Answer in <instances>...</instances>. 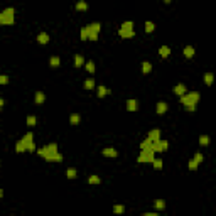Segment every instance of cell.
I'll use <instances>...</instances> for the list:
<instances>
[{
    "mask_svg": "<svg viewBox=\"0 0 216 216\" xmlns=\"http://www.w3.org/2000/svg\"><path fill=\"white\" fill-rule=\"evenodd\" d=\"M32 139H34V137H32V134H31V132H27V134L22 137V140L26 142V145L29 144V142H32Z\"/></svg>",
    "mask_w": 216,
    "mask_h": 216,
    "instance_id": "d590c367",
    "label": "cell"
},
{
    "mask_svg": "<svg viewBox=\"0 0 216 216\" xmlns=\"http://www.w3.org/2000/svg\"><path fill=\"white\" fill-rule=\"evenodd\" d=\"M27 152H36V144H34V140L27 144Z\"/></svg>",
    "mask_w": 216,
    "mask_h": 216,
    "instance_id": "ab89813d",
    "label": "cell"
},
{
    "mask_svg": "<svg viewBox=\"0 0 216 216\" xmlns=\"http://www.w3.org/2000/svg\"><path fill=\"white\" fill-rule=\"evenodd\" d=\"M37 42H39V44H42V46H44V44H47V42H49V36H47L46 32H41L39 36H37Z\"/></svg>",
    "mask_w": 216,
    "mask_h": 216,
    "instance_id": "9a60e30c",
    "label": "cell"
},
{
    "mask_svg": "<svg viewBox=\"0 0 216 216\" xmlns=\"http://www.w3.org/2000/svg\"><path fill=\"white\" fill-rule=\"evenodd\" d=\"M203 80H204V85H208V86H211V85H213V80H215V74H213V73H206V74H204V78H203Z\"/></svg>",
    "mask_w": 216,
    "mask_h": 216,
    "instance_id": "d6986e66",
    "label": "cell"
},
{
    "mask_svg": "<svg viewBox=\"0 0 216 216\" xmlns=\"http://www.w3.org/2000/svg\"><path fill=\"white\" fill-rule=\"evenodd\" d=\"M107 95H110V90H108L107 86H103V85L98 86V90H96V96H98V98H105Z\"/></svg>",
    "mask_w": 216,
    "mask_h": 216,
    "instance_id": "9c48e42d",
    "label": "cell"
},
{
    "mask_svg": "<svg viewBox=\"0 0 216 216\" xmlns=\"http://www.w3.org/2000/svg\"><path fill=\"white\" fill-rule=\"evenodd\" d=\"M36 152H37L41 157H44L47 162H61L63 161V155L58 152V145H56V144H47L46 147L37 148Z\"/></svg>",
    "mask_w": 216,
    "mask_h": 216,
    "instance_id": "6da1fadb",
    "label": "cell"
},
{
    "mask_svg": "<svg viewBox=\"0 0 216 216\" xmlns=\"http://www.w3.org/2000/svg\"><path fill=\"white\" fill-rule=\"evenodd\" d=\"M27 150V145L24 140H19L17 144H15V152H19V154H22V152H26Z\"/></svg>",
    "mask_w": 216,
    "mask_h": 216,
    "instance_id": "7c38bea8",
    "label": "cell"
},
{
    "mask_svg": "<svg viewBox=\"0 0 216 216\" xmlns=\"http://www.w3.org/2000/svg\"><path fill=\"white\" fill-rule=\"evenodd\" d=\"M150 71H152V64H150L148 61H144V63H142V73H144V74H148Z\"/></svg>",
    "mask_w": 216,
    "mask_h": 216,
    "instance_id": "ac0fdd59",
    "label": "cell"
},
{
    "mask_svg": "<svg viewBox=\"0 0 216 216\" xmlns=\"http://www.w3.org/2000/svg\"><path fill=\"white\" fill-rule=\"evenodd\" d=\"M80 122H81V115L80 113H73L71 117H69V123H71V125H78Z\"/></svg>",
    "mask_w": 216,
    "mask_h": 216,
    "instance_id": "e0dca14e",
    "label": "cell"
},
{
    "mask_svg": "<svg viewBox=\"0 0 216 216\" xmlns=\"http://www.w3.org/2000/svg\"><path fill=\"white\" fill-rule=\"evenodd\" d=\"M172 91H174L176 95H179V96H182V95L186 93V86H184L182 83H181V85H176V86L172 88Z\"/></svg>",
    "mask_w": 216,
    "mask_h": 216,
    "instance_id": "5bb4252c",
    "label": "cell"
},
{
    "mask_svg": "<svg viewBox=\"0 0 216 216\" xmlns=\"http://www.w3.org/2000/svg\"><path fill=\"white\" fill-rule=\"evenodd\" d=\"M162 2H164V4H171V2H172V0H162Z\"/></svg>",
    "mask_w": 216,
    "mask_h": 216,
    "instance_id": "f6af8a7d",
    "label": "cell"
},
{
    "mask_svg": "<svg viewBox=\"0 0 216 216\" xmlns=\"http://www.w3.org/2000/svg\"><path fill=\"white\" fill-rule=\"evenodd\" d=\"M95 88V80L93 78H90V80L85 81V90H93Z\"/></svg>",
    "mask_w": 216,
    "mask_h": 216,
    "instance_id": "f546056e",
    "label": "cell"
},
{
    "mask_svg": "<svg viewBox=\"0 0 216 216\" xmlns=\"http://www.w3.org/2000/svg\"><path fill=\"white\" fill-rule=\"evenodd\" d=\"M155 112H157V115H164L167 112V103H166V101H159V103L155 105Z\"/></svg>",
    "mask_w": 216,
    "mask_h": 216,
    "instance_id": "ba28073f",
    "label": "cell"
},
{
    "mask_svg": "<svg viewBox=\"0 0 216 216\" xmlns=\"http://www.w3.org/2000/svg\"><path fill=\"white\" fill-rule=\"evenodd\" d=\"M2 196H4V189H0V198H2Z\"/></svg>",
    "mask_w": 216,
    "mask_h": 216,
    "instance_id": "bcb514c9",
    "label": "cell"
},
{
    "mask_svg": "<svg viewBox=\"0 0 216 216\" xmlns=\"http://www.w3.org/2000/svg\"><path fill=\"white\" fill-rule=\"evenodd\" d=\"M88 182H90V184H100V182H101V179L98 177V176H90Z\"/></svg>",
    "mask_w": 216,
    "mask_h": 216,
    "instance_id": "d6a6232c",
    "label": "cell"
},
{
    "mask_svg": "<svg viewBox=\"0 0 216 216\" xmlns=\"http://www.w3.org/2000/svg\"><path fill=\"white\" fill-rule=\"evenodd\" d=\"M101 154L105 155V157H117L118 152H117L113 147H107V148H103V150H101Z\"/></svg>",
    "mask_w": 216,
    "mask_h": 216,
    "instance_id": "30bf717a",
    "label": "cell"
},
{
    "mask_svg": "<svg viewBox=\"0 0 216 216\" xmlns=\"http://www.w3.org/2000/svg\"><path fill=\"white\" fill-rule=\"evenodd\" d=\"M186 110H188V112H194V110H196V105H188V107H186Z\"/></svg>",
    "mask_w": 216,
    "mask_h": 216,
    "instance_id": "7bdbcfd3",
    "label": "cell"
},
{
    "mask_svg": "<svg viewBox=\"0 0 216 216\" xmlns=\"http://www.w3.org/2000/svg\"><path fill=\"white\" fill-rule=\"evenodd\" d=\"M34 101H36V105H42L46 101V95L42 93V91H37L36 96H34Z\"/></svg>",
    "mask_w": 216,
    "mask_h": 216,
    "instance_id": "8fae6325",
    "label": "cell"
},
{
    "mask_svg": "<svg viewBox=\"0 0 216 216\" xmlns=\"http://www.w3.org/2000/svg\"><path fill=\"white\" fill-rule=\"evenodd\" d=\"M154 29H155L154 22L147 20V22H145V32H147V34H150V32H154Z\"/></svg>",
    "mask_w": 216,
    "mask_h": 216,
    "instance_id": "83f0119b",
    "label": "cell"
},
{
    "mask_svg": "<svg viewBox=\"0 0 216 216\" xmlns=\"http://www.w3.org/2000/svg\"><path fill=\"white\" fill-rule=\"evenodd\" d=\"M147 139H148L150 142L159 140V139H161V130H159V128H154V130H150V132L147 134Z\"/></svg>",
    "mask_w": 216,
    "mask_h": 216,
    "instance_id": "8992f818",
    "label": "cell"
},
{
    "mask_svg": "<svg viewBox=\"0 0 216 216\" xmlns=\"http://www.w3.org/2000/svg\"><path fill=\"white\" fill-rule=\"evenodd\" d=\"M118 34H120L122 37H125V39H127V37H134L135 36L134 31H118Z\"/></svg>",
    "mask_w": 216,
    "mask_h": 216,
    "instance_id": "f1b7e54d",
    "label": "cell"
},
{
    "mask_svg": "<svg viewBox=\"0 0 216 216\" xmlns=\"http://www.w3.org/2000/svg\"><path fill=\"white\" fill-rule=\"evenodd\" d=\"M83 64H85L83 56H81V54H76V56H74V66H76V68H81Z\"/></svg>",
    "mask_w": 216,
    "mask_h": 216,
    "instance_id": "7402d4cb",
    "label": "cell"
},
{
    "mask_svg": "<svg viewBox=\"0 0 216 216\" xmlns=\"http://www.w3.org/2000/svg\"><path fill=\"white\" fill-rule=\"evenodd\" d=\"M169 54H171V49H169L167 46H161V47H159V56H161V58L166 59V58H169Z\"/></svg>",
    "mask_w": 216,
    "mask_h": 216,
    "instance_id": "4fadbf2b",
    "label": "cell"
},
{
    "mask_svg": "<svg viewBox=\"0 0 216 216\" xmlns=\"http://www.w3.org/2000/svg\"><path fill=\"white\" fill-rule=\"evenodd\" d=\"M76 176H78V172H76V169H74V167H69L66 171V177H68V179H74Z\"/></svg>",
    "mask_w": 216,
    "mask_h": 216,
    "instance_id": "d4e9b609",
    "label": "cell"
},
{
    "mask_svg": "<svg viewBox=\"0 0 216 216\" xmlns=\"http://www.w3.org/2000/svg\"><path fill=\"white\" fill-rule=\"evenodd\" d=\"M198 166H199V164H198V162H194V161H189L188 162L189 171H196V169H198Z\"/></svg>",
    "mask_w": 216,
    "mask_h": 216,
    "instance_id": "74e56055",
    "label": "cell"
},
{
    "mask_svg": "<svg viewBox=\"0 0 216 216\" xmlns=\"http://www.w3.org/2000/svg\"><path fill=\"white\" fill-rule=\"evenodd\" d=\"M150 144H152V142L148 140V139H145V140H144V142L140 144V148H147V147H150Z\"/></svg>",
    "mask_w": 216,
    "mask_h": 216,
    "instance_id": "60d3db41",
    "label": "cell"
},
{
    "mask_svg": "<svg viewBox=\"0 0 216 216\" xmlns=\"http://www.w3.org/2000/svg\"><path fill=\"white\" fill-rule=\"evenodd\" d=\"M123 211H125V206H123V204H115L113 206V213H117V215H120Z\"/></svg>",
    "mask_w": 216,
    "mask_h": 216,
    "instance_id": "4dcf8cb0",
    "label": "cell"
},
{
    "mask_svg": "<svg viewBox=\"0 0 216 216\" xmlns=\"http://www.w3.org/2000/svg\"><path fill=\"white\" fill-rule=\"evenodd\" d=\"M184 56H186L188 59H191V58L194 56V47H193V46H186V47H184Z\"/></svg>",
    "mask_w": 216,
    "mask_h": 216,
    "instance_id": "ffe728a7",
    "label": "cell"
},
{
    "mask_svg": "<svg viewBox=\"0 0 216 216\" xmlns=\"http://www.w3.org/2000/svg\"><path fill=\"white\" fill-rule=\"evenodd\" d=\"M150 164H152L155 169H162V161H161V159H155V157H154V161L150 162Z\"/></svg>",
    "mask_w": 216,
    "mask_h": 216,
    "instance_id": "e575fe53",
    "label": "cell"
},
{
    "mask_svg": "<svg viewBox=\"0 0 216 216\" xmlns=\"http://www.w3.org/2000/svg\"><path fill=\"white\" fill-rule=\"evenodd\" d=\"M81 41H86L88 39V27H83V29H81Z\"/></svg>",
    "mask_w": 216,
    "mask_h": 216,
    "instance_id": "8d00e7d4",
    "label": "cell"
},
{
    "mask_svg": "<svg viewBox=\"0 0 216 216\" xmlns=\"http://www.w3.org/2000/svg\"><path fill=\"white\" fill-rule=\"evenodd\" d=\"M0 166H2V161H0Z\"/></svg>",
    "mask_w": 216,
    "mask_h": 216,
    "instance_id": "c3c4849f",
    "label": "cell"
},
{
    "mask_svg": "<svg viewBox=\"0 0 216 216\" xmlns=\"http://www.w3.org/2000/svg\"><path fill=\"white\" fill-rule=\"evenodd\" d=\"M49 64H51V68H59V64H61L59 56H53V58L49 59Z\"/></svg>",
    "mask_w": 216,
    "mask_h": 216,
    "instance_id": "44dd1931",
    "label": "cell"
},
{
    "mask_svg": "<svg viewBox=\"0 0 216 216\" xmlns=\"http://www.w3.org/2000/svg\"><path fill=\"white\" fill-rule=\"evenodd\" d=\"M0 19H2V12H0Z\"/></svg>",
    "mask_w": 216,
    "mask_h": 216,
    "instance_id": "7dc6e473",
    "label": "cell"
},
{
    "mask_svg": "<svg viewBox=\"0 0 216 216\" xmlns=\"http://www.w3.org/2000/svg\"><path fill=\"white\" fill-rule=\"evenodd\" d=\"M127 110L128 112H137V110H139V101L135 100V98L127 100Z\"/></svg>",
    "mask_w": 216,
    "mask_h": 216,
    "instance_id": "52a82bcc",
    "label": "cell"
},
{
    "mask_svg": "<svg viewBox=\"0 0 216 216\" xmlns=\"http://www.w3.org/2000/svg\"><path fill=\"white\" fill-rule=\"evenodd\" d=\"M208 144H209V137L208 135H201V137H199V145H201V147H206Z\"/></svg>",
    "mask_w": 216,
    "mask_h": 216,
    "instance_id": "4316f807",
    "label": "cell"
},
{
    "mask_svg": "<svg viewBox=\"0 0 216 216\" xmlns=\"http://www.w3.org/2000/svg\"><path fill=\"white\" fill-rule=\"evenodd\" d=\"M120 31H134V22H130V20L123 22L122 27H120Z\"/></svg>",
    "mask_w": 216,
    "mask_h": 216,
    "instance_id": "cb8c5ba5",
    "label": "cell"
},
{
    "mask_svg": "<svg viewBox=\"0 0 216 216\" xmlns=\"http://www.w3.org/2000/svg\"><path fill=\"white\" fill-rule=\"evenodd\" d=\"M199 98H201V96H199L198 91H189V93L186 91V93L181 96V103L184 107H188V105H196V103L199 101Z\"/></svg>",
    "mask_w": 216,
    "mask_h": 216,
    "instance_id": "3957f363",
    "label": "cell"
},
{
    "mask_svg": "<svg viewBox=\"0 0 216 216\" xmlns=\"http://www.w3.org/2000/svg\"><path fill=\"white\" fill-rule=\"evenodd\" d=\"M26 122H27V125H29V127H34V125H36V117H34V115H29Z\"/></svg>",
    "mask_w": 216,
    "mask_h": 216,
    "instance_id": "836d02e7",
    "label": "cell"
},
{
    "mask_svg": "<svg viewBox=\"0 0 216 216\" xmlns=\"http://www.w3.org/2000/svg\"><path fill=\"white\" fill-rule=\"evenodd\" d=\"M167 147H169V142L159 139V152H166V150H167Z\"/></svg>",
    "mask_w": 216,
    "mask_h": 216,
    "instance_id": "603a6c76",
    "label": "cell"
},
{
    "mask_svg": "<svg viewBox=\"0 0 216 216\" xmlns=\"http://www.w3.org/2000/svg\"><path fill=\"white\" fill-rule=\"evenodd\" d=\"M142 152H140V155H139V159L137 161L140 162V164H144V162H152L154 161V150L150 147H147V148H140Z\"/></svg>",
    "mask_w": 216,
    "mask_h": 216,
    "instance_id": "277c9868",
    "label": "cell"
},
{
    "mask_svg": "<svg viewBox=\"0 0 216 216\" xmlns=\"http://www.w3.org/2000/svg\"><path fill=\"white\" fill-rule=\"evenodd\" d=\"M9 83V76L5 74H0V85H7Z\"/></svg>",
    "mask_w": 216,
    "mask_h": 216,
    "instance_id": "b9f144b4",
    "label": "cell"
},
{
    "mask_svg": "<svg viewBox=\"0 0 216 216\" xmlns=\"http://www.w3.org/2000/svg\"><path fill=\"white\" fill-rule=\"evenodd\" d=\"M86 9H88V4L85 0H78V2H76V10H78V12H85Z\"/></svg>",
    "mask_w": 216,
    "mask_h": 216,
    "instance_id": "2e32d148",
    "label": "cell"
},
{
    "mask_svg": "<svg viewBox=\"0 0 216 216\" xmlns=\"http://www.w3.org/2000/svg\"><path fill=\"white\" fill-rule=\"evenodd\" d=\"M2 107H4V98H0V110H2Z\"/></svg>",
    "mask_w": 216,
    "mask_h": 216,
    "instance_id": "ee69618b",
    "label": "cell"
},
{
    "mask_svg": "<svg viewBox=\"0 0 216 216\" xmlns=\"http://www.w3.org/2000/svg\"><path fill=\"white\" fill-rule=\"evenodd\" d=\"M14 22H15V10H14V7H7L5 10H2L0 24H4V26H12Z\"/></svg>",
    "mask_w": 216,
    "mask_h": 216,
    "instance_id": "7a4b0ae2",
    "label": "cell"
},
{
    "mask_svg": "<svg viewBox=\"0 0 216 216\" xmlns=\"http://www.w3.org/2000/svg\"><path fill=\"white\" fill-rule=\"evenodd\" d=\"M95 69H96V68H95V63H93V61H88V63H86V71L93 74Z\"/></svg>",
    "mask_w": 216,
    "mask_h": 216,
    "instance_id": "1f68e13d",
    "label": "cell"
},
{
    "mask_svg": "<svg viewBox=\"0 0 216 216\" xmlns=\"http://www.w3.org/2000/svg\"><path fill=\"white\" fill-rule=\"evenodd\" d=\"M88 27V39L90 41H98V32H100V22H93V24H90Z\"/></svg>",
    "mask_w": 216,
    "mask_h": 216,
    "instance_id": "5b68a950",
    "label": "cell"
},
{
    "mask_svg": "<svg viewBox=\"0 0 216 216\" xmlns=\"http://www.w3.org/2000/svg\"><path fill=\"white\" fill-rule=\"evenodd\" d=\"M203 159H204V157H203V154H201V152H198V154H194V159H193V161L198 162V164H201Z\"/></svg>",
    "mask_w": 216,
    "mask_h": 216,
    "instance_id": "f35d334b",
    "label": "cell"
},
{
    "mask_svg": "<svg viewBox=\"0 0 216 216\" xmlns=\"http://www.w3.org/2000/svg\"><path fill=\"white\" fill-rule=\"evenodd\" d=\"M154 206H155V209H164L166 208V201H164V199H155Z\"/></svg>",
    "mask_w": 216,
    "mask_h": 216,
    "instance_id": "484cf974",
    "label": "cell"
}]
</instances>
